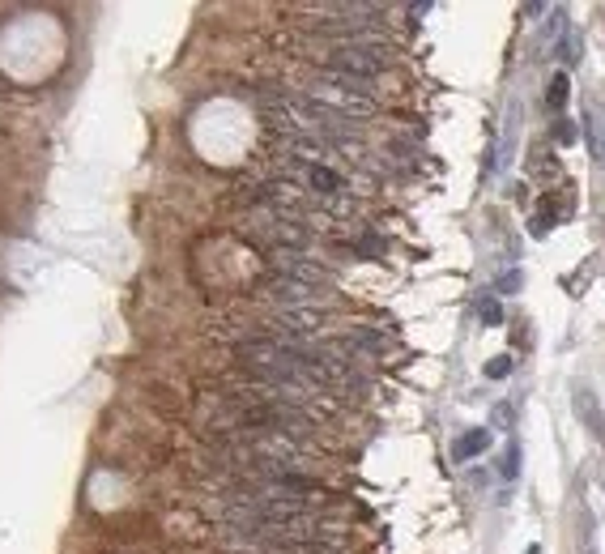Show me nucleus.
<instances>
[{
	"instance_id": "obj_4",
	"label": "nucleus",
	"mask_w": 605,
	"mask_h": 554,
	"mask_svg": "<svg viewBox=\"0 0 605 554\" xmlns=\"http://www.w3.org/2000/svg\"><path fill=\"white\" fill-rule=\"evenodd\" d=\"M545 102L555 107V111H559V107L567 102V77H563V73H559L555 81H550V90H545Z\"/></svg>"
},
{
	"instance_id": "obj_8",
	"label": "nucleus",
	"mask_w": 605,
	"mask_h": 554,
	"mask_svg": "<svg viewBox=\"0 0 605 554\" xmlns=\"http://www.w3.org/2000/svg\"><path fill=\"white\" fill-rule=\"evenodd\" d=\"M516 286H520V273H508V277H503V282H499V290H503V295H512Z\"/></svg>"
},
{
	"instance_id": "obj_7",
	"label": "nucleus",
	"mask_w": 605,
	"mask_h": 554,
	"mask_svg": "<svg viewBox=\"0 0 605 554\" xmlns=\"http://www.w3.org/2000/svg\"><path fill=\"white\" fill-rule=\"evenodd\" d=\"M516 461H520V452H516V443H512V448H508V461H503V478L516 473Z\"/></svg>"
},
{
	"instance_id": "obj_1",
	"label": "nucleus",
	"mask_w": 605,
	"mask_h": 554,
	"mask_svg": "<svg viewBox=\"0 0 605 554\" xmlns=\"http://www.w3.org/2000/svg\"><path fill=\"white\" fill-rule=\"evenodd\" d=\"M320 73H341V77H379V69L393 60V43H333L320 55H311Z\"/></svg>"
},
{
	"instance_id": "obj_9",
	"label": "nucleus",
	"mask_w": 605,
	"mask_h": 554,
	"mask_svg": "<svg viewBox=\"0 0 605 554\" xmlns=\"http://www.w3.org/2000/svg\"><path fill=\"white\" fill-rule=\"evenodd\" d=\"M555 137H559V141H563V145H567V141H571V137H576V128H571V124H567V120H563V124H559V128H555Z\"/></svg>"
},
{
	"instance_id": "obj_2",
	"label": "nucleus",
	"mask_w": 605,
	"mask_h": 554,
	"mask_svg": "<svg viewBox=\"0 0 605 554\" xmlns=\"http://www.w3.org/2000/svg\"><path fill=\"white\" fill-rule=\"evenodd\" d=\"M256 299H264L273 311H286V307H320V311H333L337 295L333 286H303V282H286V277H268L256 286Z\"/></svg>"
},
{
	"instance_id": "obj_10",
	"label": "nucleus",
	"mask_w": 605,
	"mask_h": 554,
	"mask_svg": "<svg viewBox=\"0 0 605 554\" xmlns=\"http://www.w3.org/2000/svg\"><path fill=\"white\" fill-rule=\"evenodd\" d=\"M524 554H541V550H537V546H529V550H524Z\"/></svg>"
},
{
	"instance_id": "obj_5",
	"label": "nucleus",
	"mask_w": 605,
	"mask_h": 554,
	"mask_svg": "<svg viewBox=\"0 0 605 554\" xmlns=\"http://www.w3.org/2000/svg\"><path fill=\"white\" fill-rule=\"evenodd\" d=\"M477 311H482V320H486V324H499V320H503L499 299H482V303H477Z\"/></svg>"
},
{
	"instance_id": "obj_3",
	"label": "nucleus",
	"mask_w": 605,
	"mask_h": 554,
	"mask_svg": "<svg viewBox=\"0 0 605 554\" xmlns=\"http://www.w3.org/2000/svg\"><path fill=\"white\" fill-rule=\"evenodd\" d=\"M486 443H490V435H486V426H477V431H469V435H461V439L452 443V457H456V461H469V457L486 452Z\"/></svg>"
},
{
	"instance_id": "obj_6",
	"label": "nucleus",
	"mask_w": 605,
	"mask_h": 554,
	"mask_svg": "<svg viewBox=\"0 0 605 554\" xmlns=\"http://www.w3.org/2000/svg\"><path fill=\"white\" fill-rule=\"evenodd\" d=\"M486 375H490V379H508V375H512V358H494V363H486Z\"/></svg>"
}]
</instances>
